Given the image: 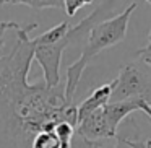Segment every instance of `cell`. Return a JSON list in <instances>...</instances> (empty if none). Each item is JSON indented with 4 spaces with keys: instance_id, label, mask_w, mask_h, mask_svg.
Returning <instances> with one entry per match:
<instances>
[{
    "instance_id": "cell-8",
    "label": "cell",
    "mask_w": 151,
    "mask_h": 148,
    "mask_svg": "<svg viewBox=\"0 0 151 148\" xmlns=\"http://www.w3.org/2000/svg\"><path fill=\"white\" fill-rule=\"evenodd\" d=\"M12 5H26L33 10H46V8H63L60 0H8Z\"/></svg>"
},
{
    "instance_id": "cell-16",
    "label": "cell",
    "mask_w": 151,
    "mask_h": 148,
    "mask_svg": "<svg viewBox=\"0 0 151 148\" xmlns=\"http://www.w3.org/2000/svg\"><path fill=\"white\" fill-rule=\"evenodd\" d=\"M8 4V0H0V7H4V5Z\"/></svg>"
},
{
    "instance_id": "cell-10",
    "label": "cell",
    "mask_w": 151,
    "mask_h": 148,
    "mask_svg": "<svg viewBox=\"0 0 151 148\" xmlns=\"http://www.w3.org/2000/svg\"><path fill=\"white\" fill-rule=\"evenodd\" d=\"M89 4H94V2H91V0H65L63 2V10H65L67 17L72 18L78 13V10H81L83 7H86Z\"/></svg>"
},
{
    "instance_id": "cell-5",
    "label": "cell",
    "mask_w": 151,
    "mask_h": 148,
    "mask_svg": "<svg viewBox=\"0 0 151 148\" xmlns=\"http://www.w3.org/2000/svg\"><path fill=\"white\" fill-rule=\"evenodd\" d=\"M114 88H115L114 80L109 82V83H104V85L98 86V88H96L80 106H76V111H78V122L83 121L86 116L93 114L94 111L102 109L104 106H107L109 103H111V96H112Z\"/></svg>"
},
{
    "instance_id": "cell-1",
    "label": "cell",
    "mask_w": 151,
    "mask_h": 148,
    "mask_svg": "<svg viewBox=\"0 0 151 148\" xmlns=\"http://www.w3.org/2000/svg\"><path fill=\"white\" fill-rule=\"evenodd\" d=\"M36 28V23L20 26L12 49L0 56V148H31L37 134L54 132L60 122L78 125V111L67 103L65 85L28 83L34 59L29 33Z\"/></svg>"
},
{
    "instance_id": "cell-14",
    "label": "cell",
    "mask_w": 151,
    "mask_h": 148,
    "mask_svg": "<svg viewBox=\"0 0 151 148\" xmlns=\"http://www.w3.org/2000/svg\"><path fill=\"white\" fill-rule=\"evenodd\" d=\"M138 59L146 62L148 65H151V54H138Z\"/></svg>"
},
{
    "instance_id": "cell-3",
    "label": "cell",
    "mask_w": 151,
    "mask_h": 148,
    "mask_svg": "<svg viewBox=\"0 0 151 148\" xmlns=\"http://www.w3.org/2000/svg\"><path fill=\"white\" fill-rule=\"evenodd\" d=\"M106 8V4L99 5V8H96L91 15H88L86 18H83L76 26L70 28L68 34L63 38L62 41L50 46H36L34 47V59L37 60V64L42 69L44 75V83L47 88H54V86L60 85V62H62V54L70 44L78 43V41L88 38L89 30L94 26L96 23H99V17L102 15Z\"/></svg>"
},
{
    "instance_id": "cell-13",
    "label": "cell",
    "mask_w": 151,
    "mask_h": 148,
    "mask_svg": "<svg viewBox=\"0 0 151 148\" xmlns=\"http://www.w3.org/2000/svg\"><path fill=\"white\" fill-rule=\"evenodd\" d=\"M140 111H143L145 114H146L148 117L151 119V106H150V104H146V103H141V106H140Z\"/></svg>"
},
{
    "instance_id": "cell-2",
    "label": "cell",
    "mask_w": 151,
    "mask_h": 148,
    "mask_svg": "<svg viewBox=\"0 0 151 148\" xmlns=\"http://www.w3.org/2000/svg\"><path fill=\"white\" fill-rule=\"evenodd\" d=\"M137 7H138L137 2H132L130 5L125 7L124 12H120L119 15H115L112 18L99 21L89 30V34L85 41V47L81 51L80 59L67 69V80L63 85H65V99L68 104H73V98H75L78 83L81 80V75L85 72V69L88 67V64L99 52L119 44L127 36L128 21H130V17L133 15V12L137 10Z\"/></svg>"
},
{
    "instance_id": "cell-9",
    "label": "cell",
    "mask_w": 151,
    "mask_h": 148,
    "mask_svg": "<svg viewBox=\"0 0 151 148\" xmlns=\"http://www.w3.org/2000/svg\"><path fill=\"white\" fill-rule=\"evenodd\" d=\"M31 148H60L54 132H41L33 138Z\"/></svg>"
},
{
    "instance_id": "cell-6",
    "label": "cell",
    "mask_w": 151,
    "mask_h": 148,
    "mask_svg": "<svg viewBox=\"0 0 151 148\" xmlns=\"http://www.w3.org/2000/svg\"><path fill=\"white\" fill-rule=\"evenodd\" d=\"M70 28H72V26H70L68 20L62 21V23H59L57 26H54V28H50V30H47L46 33H42L41 36L31 39V41H33V46L34 47H36V46H50V44L59 43V41H62L63 38L68 34Z\"/></svg>"
},
{
    "instance_id": "cell-12",
    "label": "cell",
    "mask_w": 151,
    "mask_h": 148,
    "mask_svg": "<svg viewBox=\"0 0 151 148\" xmlns=\"http://www.w3.org/2000/svg\"><path fill=\"white\" fill-rule=\"evenodd\" d=\"M138 54H151V30H150V34H148V39H146V46L138 51L137 56Z\"/></svg>"
},
{
    "instance_id": "cell-11",
    "label": "cell",
    "mask_w": 151,
    "mask_h": 148,
    "mask_svg": "<svg viewBox=\"0 0 151 148\" xmlns=\"http://www.w3.org/2000/svg\"><path fill=\"white\" fill-rule=\"evenodd\" d=\"M18 28H20V25L15 23V21H2V23H0V49H2L4 44H5V34H7L8 31H17Z\"/></svg>"
},
{
    "instance_id": "cell-17",
    "label": "cell",
    "mask_w": 151,
    "mask_h": 148,
    "mask_svg": "<svg viewBox=\"0 0 151 148\" xmlns=\"http://www.w3.org/2000/svg\"><path fill=\"white\" fill-rule=\"evenodd\" d=\"M148 4H150V5H151V2H148Z\"/></svg>"
},
{
    "instance_id": "cell-15",
    "label": "cell",
    "mask_w": 151,
    "mask_h": 148,
    "mask_svg": "<svg viewBox=\"0 0 151 148\" xmlns=\"http://www.w3.org/2000/svg\"><path fill=\"white\" fill-rule=\"evenodd\" d=\"M104 148H130V147H127V145L122 143V142H117V143H115L114 147H109V145H107V147H104Z\"/></svg>"
},
{
    "instance_id": "cell-7",
    "label": "cell",
    "mask_w": 151,
    "mask_h": 148,
    "mask_svg": "<svg viewBox=\"0 0 151 148\" xmlns=\"http://www.w3.org/2000/svg\"><path fill=\"white\" fill-rule=\"evenodd\" d=\"M54 134H55L57 140H59L60 148H72L73 138H75V134H76V129L73 127L72 124H68V122H60V124L55 125Z\"/></svg>"
},
{
    "instance_id": "cell-4",
    "label": "cell",
    "mask_w": 151,
    "mask_h": 148,
    "mask_svg": "<svg viewBox=\"0 0 151 148\" xmlns=\"http://www.w3.org/2000/svg\"><path fill=\"white\" fill-rule=\"evenodd\" d=\"M111 103L145 101L151 106V65L138 59V64H127L114 80Z\"/></svg>"
}]
</instances>
